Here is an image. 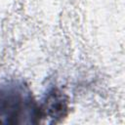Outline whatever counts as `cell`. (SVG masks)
Listing matches in <instances>:
<instances>
[{
  "mask_svg": "<svg viewBox=\"0 0 125 125\" xmlns=\"http://www.w3.org/2000/svg\"><path fill=\"white\" fill-rule=\"evenodd\" d=\"M41 120L50 119V123H57L66 116L68 111V99L58 88L51 89L46 94L42 104H39Z\"/></svg>",
  "mask_w": 125,
  "mask_h": 125,
  "instance_id": "cell-2",
  "label": "cell"
},
{
  "mask_svg": "<svg viewBox=\"0 0 125 125\" xmlns=\"http://www.w3.org/2000/svg\"><path fill=\"white\" fill-rule=\"evenodd\" d=\"M39 104L22 83L0 86V124H38Z\"/></svg>",
  "mask_w": 125,
  "mask_h": 125,
  "instance_id": "cell-1",
  "label": "cell"
}]
</instances>
